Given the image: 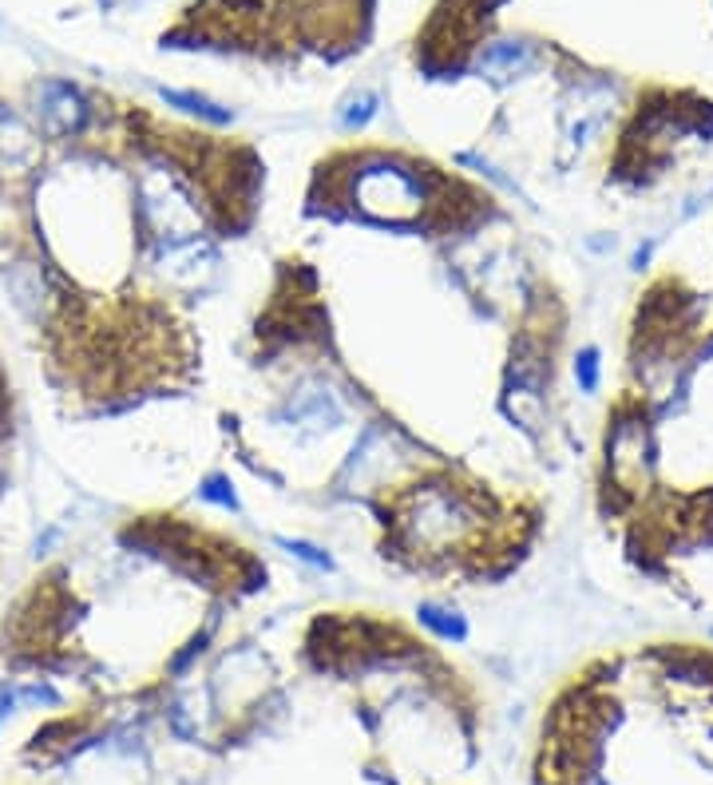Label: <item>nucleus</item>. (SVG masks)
<instances>
[{
    "label": "nucleus",
    "mask_w": 713,
    "mask_h": 785,
    "mask_svg": "<svg viewBox=\"0 0 713 785\" xmlns=\"http://www.w3.org/2000/svg\"><path fill=\"white\" fill-rule=\"evenodd\" d=\"M420 619H424L428 627H436L440 635H456V639L464 635V627H460L456 619H444V611H436V607H424V611H420Z\"/></svg>",
    "instance_id": "f257e3e1"
}]
</instances>
